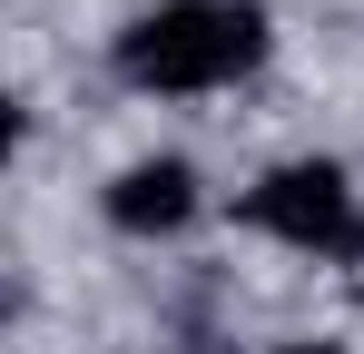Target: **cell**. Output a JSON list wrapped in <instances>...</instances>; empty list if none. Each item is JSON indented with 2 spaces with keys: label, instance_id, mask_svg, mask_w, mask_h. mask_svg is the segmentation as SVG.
<instances>
[{
  "label": "cell",
  "instance_id": "obj_1",
  "mask_svg": "<svg viewBox=\"0 0 364 354\" xmlns=\"http://www.w3.org/2000/svg\"><path fill=\"white\" fill-rule=\"evenodd\" d=\"M266 50H276V10L266 0H148L109 40V69L138 99H207V89L256 79Z\"/></svg>",
  "mask_w": 364,
  "mask_h": 354
},
{
  "label": "cell",
  "instance_id": "obj_2",
  "mask_svg": "<svg viewBox=\"0 0 364 354\" xmlns=\"http://www.w3.org/2000/svg\"><path fill=\"white\" fill-rule=\"evenodd\" d=\"M237 227H256L266 246H296V256H355L364 187L345 158H276L237 197Z\"/></svg>",
  "mask_w": 364,
  "mask_h": 354
},
{
  "label": "cell",
  "instance_id": "obj_3",
  "mask_svg": "<svg viewBox=\"0 0 364 354\" xmlns=\"http://www.w3.org/2000/svg\"><path fill=\"white\" fill-rule=\"evenodd\" d=\"M197 207H207V177H197V158H178V148H158V158H128V168L99 187V217H109L128 246L187 236V227H197Z\"/></svg>",
  "mask_w": 364,
  "mask_h": 354
},
{
  "label": "cell",
  "instance_id": "obj_4",
  "mask_svg": "<svg viewBox=\"0 0 364 354\" xmlns=\"http://www.w3.org/2000/svg\"><path fill=\"white\" fill-rule=\"evenodd\" d=\"M266 354H355V345H325V335H296V345H266Z\"/></svg>",
  "mask_w": 364,
  "mask_h": 354
}]
</instances>
